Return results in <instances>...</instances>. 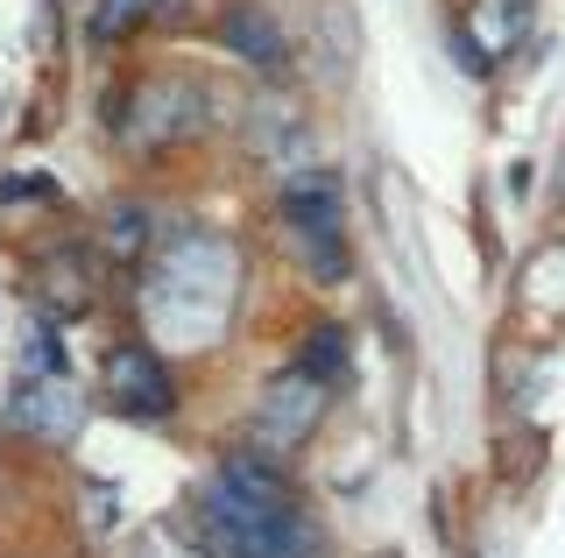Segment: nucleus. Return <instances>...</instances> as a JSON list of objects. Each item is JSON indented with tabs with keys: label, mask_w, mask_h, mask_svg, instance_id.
Returning a JSON list of instances; mask_svg holds the SVG:
<instances>
[{
	"label": "nucleus",
	"mask_w": 565,
	"mask_h": 558,
	"mask_svg": "<svg viewBox=\"0 0 565 558\" xmlns=\"http://www.w3.org/2000/svg\"><path fill=\"white\" fill-rule=\"evenodd\" d=\"M205 530L226 558H311L318 551L311 516L290 509L276 466L262 460H226L205 481Z\"/></svg>",
	"instance_id": "f257e3e1"
},
{
	"label": "nucleus",
	"mask_w": 565,
	"mask_h": 558,
	"mask_svg": "<svg viewBox=\"0 0 565 558\" xmlns=\"http://www.w3.org/2000/svg\"><path fill=\"white\" fill-rule=\"evenodd\" d=\"M282 219H290L297 248L311 255L318 276L347 269V248H340V178H332V170H297V178H282Z\"/></svg>",
	"instance_id": "f03ea898"
},
{
	"label": "nucleus",
	"mask_w": 565,
	"mask_h": 558,
	"mask_svg": "<svg viewBox=\"0 0 565 558\" xmlns=\"http://www.w3.org/2000/svg\"><path fill=\"white\" fill-rule=\"evenodd\" d=\"M523 29H530V0H467V14H459V43H467L473 72L509 64V50L523 43Z\"/></svg>",
	"instance_id": "7ed1b4c3"
},
{
	"label": "nucleus",
	"mask_w": 565,
	"mask_h": 558,
	"mask_svg": "<svg viewBox=\"0 0 565 558\" xmlns=\"http://www.w3.org/2000/svg\"><path fill=\"white\" fill-rule=\"evenodd\" d=\"M106 396H114L120 410H135V417H163L170 410L163 361H156L149 346H114V354H106Z\"/></svg>",
	"instance_id": "20e7f679"
},
{
	"label": "nucleus",
	"mask_w": 565,
	"mask_h": 558,
	"mask_svg": "<svg viewBox=\"0 0 565 558\" xmlns=\"http://www.w3.org/2000/svg\"><path fill=\"white\" fill-rule=\"evenodd\" d=\"M311 425H318V382H276V389H269V410H262V446L297 452Z\"/></svg>",
	"instance_id": "39448f33"
},
{
	"label": "nucleus",
	"mask_w": 565,
	"mask_h": 558,
	"mask_svg": "<svg viewBox=\"0 0 565 558\" xmlns=\"http://www.w3.org/2000/svg\"><path fill=\"white\" fill-rule=\"evenodd\" d=\"M220 43L234 50L241 64H255V72H282V29H276L262 8H234V14L220 22Z\"/></svg>",
	"instance_id": "423d86ee"
},
{
	"label": "nucleus",
	"mask_w": 565,
	"mask_h": 558,
	"mask_svg": "<svg viewBox=\"0 0 565 558\" xmlns=\"http://www.w3.org/2000/svg\"><path fill=\"white\" fill-rule=\"evenodd\" d=\"M305 368H311L318 382H326L332 368L347 375V333H332V325H318V333H311V361H305Z\"/></svg>",
	"instance_id": "0eeeda50"
},
{
	"label": "nucleus",
	"mask_w": 565,
	"mask_h": 558,
	"mask_svg": "<svg viewBox=\"0 0 565 558\" xmlns=\"http://www.w3.org/2000/svg\"><path fill=\"white\" fill-rule=\"evenodd\" d=\"M106 248H114L120 261H128V255H141V213H135V205H120V213L106 219Z\"/></svg>",
	"instance_id": "6e6552de"
},
{
	"label": "nucleus",
	"mask_w": 565,
	"mask_h": 558,
	"mask_svg": "<svg viewBox=\"0 0 565 558\" xmlns=\"http://www.w3.org/2000/svg\"><path fill=\"white\" fill-rule=\"evenodd\" d=\"M141 8H149V0H106V8H99V22H93V36H120V29H128Z\"/></svg>",
	"instance_id": "1a4fd4ad"
}]
</instances>
